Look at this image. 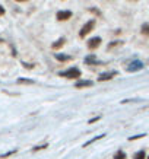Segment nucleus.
Instances as JSON below:
<instances>
[{"label":"nucleus","mask_w":149,"mask_h":159,"mask_svg":"<svg viewBox=\"0 0 149 159\" xmlns=\"http://www.w3.org/2000/svg\"><path fill=\"white\" fill-rule=\"evenodd\" d=\"M142 69H143V64H142V63L140 61H133L126 67V70L130 72V73H133V72H136V70H142Z\"/></svg>","instance_id":"obj_4"},{"label":"nucleus","mask_w":149,"mask_h":159,"mask_svg":"<svg viewBox=\"0 0 149 159\" xmlns=\"http://www.w3.org/2000/svg\"><path fill=\"white\" fill-rule=\"evenodd\" d=\"M60 76L68 77V79H79V80H81L82 73H81V70H79L77 67H70V69H68L66 72L60 73Z\"/></svg>","instance_id":"obj_1"},{"label":"nucleus","mask_w":149,"mask_h":159,"mask_svg":"<svg viewBox=\"0 0 149 159\" xmlns=\"http://www.w3.org/2000/svg\"><path fill=\"white\" fill-rule=\"evenodd\" d=\"M117 76V72L113 70V72H107V73H101L100 77H98V82H104V80H110L111 77Z\"/></svg>","instance_id":"obj_6"},{"label":"nucleus","mask_w":149,"mask_h":159,"mask_svg":"<svg viewBox=\"0 0 149 159\" xmlns=\"http://www.w3.org/2000/svg\"><path fill=\"white\" fill-rule=\"evenodd\" d=\"M127 158V155H126V152H123V150H117L114 153V156H113V159H126Z\"/></svg>","instance_id":"obj_8"},{"label":"nucleus","mask_w":149,"mask_h":159,"mask_svg":"<svg viewBox=\"0 0 149 159\" xmlns=\"http://www.w3.org/2000/svg\"><path fill=\"white\" fill-rule=\"evenodd\" d=\"M47 148V145H41V146H37V148H34V152H37V150H40V149H45Z\"/></svg>","instance_id":"obj_18"},{"label":"nucleus","mask_w":149,"mask_h":159,"mask_svg":"<svg viewBox=\"0 0 149 159\" xmlns=\"http://www.w3.org/2000/svg\"><path fill=\"white\" fill-rule=\"evenodd\" d=\"M85 63H86V64H89V63H96L95 56H94V54H91V56H88V57L85 58Z\"/></svg>","instance_id":"obj_14"},{"label":"nucleus","mask_w":149,"mask_h":159,"mask_svg":"<svg viewBox=\"0 0 149 159\" xmlns=\"http://www.w3.org/2000/svg\"><path fill=\"white\" fill-rule=\"evenodd\" d=\"M56 58H57L58 61H69V60H72L70 56H66V54H54Z\"/></svg>","instance_id":"obj_10"},{"label":"nucleus","mask_w":149,"mask_h":159,"mask_svg":"<svg viewBox=\"0 0 149 159\" xmlns=\"http://www.w3.org/2000/svg\"><path fill=\"white\" fill-rule=\"evenodd\" d=\"M100 44H101V38H100V37H94V38H91L89 41H88V48L95 50V48L100 47Z\"/></svg>","instance_id":"obj_5"},{"label":"nucleus","mask_w":149,"mask_h":159,"mask_svg":"<svg viewBox=\"0 0 149 159\" xmlns=\"http://www.w3.org/2000/svg\"><path fill=\"white\" fill-rule=\"evenodd\" d=\"M135 159H146V153H145V150H139L137 153H135Z\"/></svg>","instance_id":"obj_12"},{"label":"nucleus","mask_w":149,"mask_h":159,"mask_svg":"<svg viewBox=\"0 0 149 159\" xmlns=\"http://www.w3.org/2000/svg\"><path fill=\"white\" fill-rule=\"evenodd\" d=\"M89 86H92L91 80H77V82L75 83V88H77V89H82V88H89Z\"/></svg>","instance_id":"obj_7"},{"label":"nucleus","mask_w":149,"mask_h":159,"mask_svg":"<svg viewBox=\"0 0 149 159\" xmlns=\"http://www.w3.org/2000/svg\"><path fill=\"white\" fill-rule=\"evenodd\" d=\"M3 15H5V9L0 6V16H3Z\"/></svg>","instance_id":"obj_20"},{"label":"nucleus","mask_w":149,"mask_h":159,"mask_svg":"<svg viewBox=\"0 0 149 159\" xmlns=\"http://www.w3.org/2000/svg\"><path fill=\"white\" fill-rule=\"evenodd\" d=\"M63 44H64V38H60V39H57L51 47H53L54 50H57V48H60V47H63Z\"/></svg>","instance_id":"obj_11"},{"label":"nucleus","mask_w":149,"mask_h":159,"mask_svg":"<svg viewBox=\"0 0 149 159\" xmlns=\"http://www.w3.org/2000/svg\"><path fill=\"white\" fill-rule=\"evenodd\" d=\"M94 26H95V19L88 20L86 24H85L81 28V31H79V37H81V38H85V37H86V35L91 32L92 29H94Z\"/></svg>","instance_id":"obj_2"},{"label":"nucleus","mask_w":149,"mask_h":159,"mask_svg":"<svg viewBox=\"0 0 149 159\" xmlns=\"http://www.w3.org/2000/svg\"><path fill=\"white\" fill-rule=\"evenodd\" d=\"M148 159H149V156H148Z\"/></svg>","instance_id":"obj_21"},{"label":"nucleus","mask_w":149,"mask_h":159,"mask_svg":"<svg viewBox=\"0 0 149 159\" xmlns=\"http://www.w3.org/2000/svg\"><path fill=\"white\" fill-rule=\"evenodd\" d=\"M142 32H143L145 35H148V37H149V24H145L143 26H142Z\"/></svg>","instance_id":"obj_16"},{"label":"nucleus","mask_w":149,"mask_h":159,"mask_svg":"<svg viewBox=\"0 0 149 159\" xmlns=\"http://www.w3.org/2000/svg\"><path fill=\"white\" fill-rule=\"evenodd\" d=\"M18 83H24V85H34V80H31V79H18Z\"/></svg>","instance_id":"obj_13"},{"label":"nucleus","mask_w":149,"mask_h":159,"mask_svg":"<svg viewBox=\"0 0 149 159\" xmlns=\"http://www.w3.org/2000/svg\"><path fill=\"white\" fill-rule=\"evenodd\" d=\"M105 134H100V136H96V137H94V139H91V140H88L86 143L83 145V148H88L89 145H92V143H95V142H98V140H101L102 137H104Z\"/></svg>","instance_id":"obj_9"},{"label":"nucleus","mask_w":149,"mask_h":159,"mask_svg":"<svg viewBox=\"0 0 149 159\" xmlns=\"http://www.w3.org/2000/svg\"><path fill=\"white\" fill-rule=\"evenodd\" d=\"M100 120V117H95V118H92V120H89V124H92V123H95V121Z\"/></svg>","instance_id":"obj_19"},{"label":"nucleus","mask_w":149,"mask_h":159,"mask_svg":"<svg viewBox=\"0 0 149 159\" xmlns=\"http://www.w3.org/2000/svg\"><path fill=\"white\" fill-rule=\"evenodd\" d=\"M16 153V150H10V152H7V153H3V155H0V159H6V158H9V156H12V155Z\"/></svg>","instance_id":"obj_15"},{"label":"nucleus","mask_w":149,"mask_h":159,"mask_svg":"<svg viewBox=\"0 0 149 159\" xmlns=\"http://www.w3.org/2000/svg\"><path fill=\"white\" fill-rule=\"evenodd\" d=\"M72 12L70 10H58L57 15H56V18H57L58 20H68L72 18Z\"/></svg>","instance_id":"obj_3"},{"label":"nucleus","mask_w":149,"mask_h":159,"mask_svg":"<svg viewBox=\"0 0 149 159\" xmlns=\"http://www.w3.org/2000/svg\"><path fill=\"white\" fill-rule=\"evenodd\" d=\"M146 134H137V136H133V137H130L129 140H136V139H142V137H145Z\"/></svg>","instance_id":"obj_17"}]
</instances>
